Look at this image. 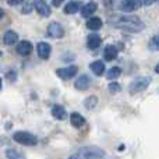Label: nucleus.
<instances>
[{"label": "nucleus", "mask_w": 159, "mask_h": 159, "mask_svg": "<svg viewBox=\"0 0 159 159\" xmlns=\"http://www.w3.org/2000/svg\"><path fill=\"white\" fill-rule=\"evenodd\" d=\"M109 24L115 28L129 31V32H138L144 30V22L141 21L140 17L130 16V14H115L109 17Z\"/></svg>", "instance_id": "f257e3e1"}, {"label": "nucleus", "mask_w": 159, "mask_h": 159, "mask_svg": "<svg viewBox=\"0 0 159 159\" xmlns=\"http://www.w3.org/2000/svg\"><path fill=\"white\" fill-rule=\"evenodd\" d=\"M13 140L16 143L21 144V145H36L38 144V138L35 137L34 134L28 131H17L14 133Z\"/></svg>", "instance_id": "f03ea898"}, {"label": "nucleus", "mask_w": 159, "mask_h": 159, "mask_svg": "<svg viewBox=\"0 0 159 159\" xmlns=\"http://www.w3.org/2000/svg\"><path fill=\"white\" fill-rule=\"evenodd\" d=\"M152 82V78L148 77V75H144V77H137L134 81L130 84L129 89L131 93H137V92H141L144 91L145 88H148V85Z\"/></svg>", "instance_id": "7ed1b4c3"}, {"label": "nucleus", "mask_w": 159, "mask_h": 159, "mask_svg": "<svg viewBox=\"0 0 159 159\" xmlns=\"http://www.w3.org/2000/svg\"><path fill=\"white\" fill-rule=\"evenodd\" d=\"M80 155H82V159H101L103 158L105 152L103 149L96 148V147H87V148L81 149Z\"/></svg>", "instance_id": "20e7f679"}, {"label": "nucleus", "mask_w": 159, "mask_h": 159, "mask_svg": "<svg viewBox=\"0 0 159 159\" xmlns=\"http://www.w3.org/2000/svg\"><path fill=\"white\" fill-rule=\"evenodd\" d=\"M78 71V67L77 66H69V67H63V69H59L56 71V74L59 75L61 80H70L73 78Z\"/></svg>", "instance_id": "39448f33"}, {"label": "nucleus", "mask_w": 159, "mask_h": 159, "mask_svg": "<svg viewBox=\"0 0 159 159\" xmlns=\"http://www.w3.org/2000/svg\"><path fill=\"white\" fill-rule=\"evenodd\" d=\"M48 35L52 38H61L64 35V30L59 22H50L48 25Z\"/></svg>", "instance_id": "423d86ee"}, {"label": "nucleus", "mask_w": 159, "mask_h": 159, "mask_svg": "<svg viewBox=\"0 0 159 159\" xmlns=\"http://www.w3.org/2000/svg\"><path fill=\"white\" fill-rule=\"evenodd\" d=\"M36 50H38L39 57L46 60V59H49V56H50L52 48H50V45L46 43V42H41V43H38V46H36Z\"/></svg>", "instance_id": "0eeeda50"}, {"label": "nucleus", "mask_w": 159, "mask_h": 159, "mask_svg": "<svg viewBox=\"0 0 159 159\" xmlns=\"http://www.w3.org/2000/svg\"><path fill=\"white\" fill-rule=\"evenodd\" d=\"M143 6V2H137V0H130V2H123L121 3V10L124 13H133V11L138 10Z\"/></svg>", "instance_id": "6e6552de"}, {"label": "nucleus", "mask_w": 159, "mask_h": 159, "mask_svg": "<svg viewBox=\"0 0 159 159\" xmlns=\"http://www.w3.org/2000/svg\"><path fill=\"white\" fill-rule=\"evenodd\" d=\"M101 43H102V39H101V36L99 35H96V34H89V35H88V38H87L88 49L95 50V49H98V48L101 46Z\"/></svg>", "instance_id": "1a4fd4ad"}, {"label": "nucleus", "mask_w": 159, "mask_h": 159, "mask_svg": "<svg viewBox=\"0 0 159 159\" xmlns=\"http://www.w3.org/2000/svg\"><path fill=\"white\" fill-rule=\"evenodd\" d=\"M32 52V43L28 41H21L17 46V53L21 56H28Z\"/></svg>", "instance_id": "9d476101"}, {"label": "nucleus", "mask_w": 159, "mask_h": 159, "mask_svg": "<svg viewBox=\"0 0 159 159\" xmlns=\"http://www.w3.org/2000/svg\"><path fill=\"white\" fill-rule=\"evenodd\" d=\"M34 6H35L36 11H38L42 17H49L50 13H52L49 4H48L46 2H35V3H34Z\"/></svg>", "instance_id": "9b49d317"}, {"label": "nucleus", "mask_w": 159, "mask_h": 159, "mask_svg": "<svg viewBox=\"0 0 159 159\" xmlns=\"http://www.w3.org/2000/svg\"><path fill=\"white\" fill-rule=\"evenodd\" d=\"M91 84V78L88 77L87 74L84 75H80V77L75 80V88H77L78 91H84V89H88V87H89Z\"/></svg>", "instance_id": "f8f14e48"}, {"label": "nucleus", "mask_w": 159, "mask_h": 159, "mask_svg": "<svg viewBox=\"0 0 159 159\" xmlns=\"http://www.w3.org/2000/svg\"><path fill=\"white\" fill-rule=\"evenodd\" d=\"M116 56H117V48L113 46V45H107V46L105 48V50H103L105 60L112 61V60H115L116 59Z\"/></svg>", "instance_id": "ddd939ff"}, {"label": "nucleus", "mask_w": 159, "mask_h": 159, "mask_svg": "<svg viewBox=\"0 0 159 159\" xmlns=\"http://www.w3.org/2000/svg\"><path fill=\"white\" fill-rule=\"evenodd\" d=\"M52 115L55 116L57 120H64V119L67 117V112L61 105H55V106L52 107Z\"/></svg>", "instance_id": "4468645a"}, {"label": "nucleus", "mask_w": 159, "mask_h": 159, "mask_svg": "<svg viewBox=\"0 0 159 159\" xmlns=\"http://www.w3.org/2000/svg\"><path fill=\"white\" fill-rule=\"evenodd\" d=\"M17 41H18V35H17V32H14V31H11V30L7 31V32L4 34V36H3L4 45H8V46L17 43Z\"/></svg>", "instance_id": "2eb2a0df"}, {"label": "nucleus", "mask_w": 159, "mask_h": 159, "mask_svg": "<svg viewBox=\"0 0 159 159\" xmlns=\"http://www.w3.org/2000/svg\"><path fill=\"white\" fill-rule=\"evenodd\" d=\"M87 28L89 31H98L102 28V20L99 17H91L87 21Z\"/></svg>", "instance_id": "dca6fc26"}, {"label": "nucleus", "mask_w": 159, "mask_h": 159, "mask_svg": "<svg viewBox=\"0 0 159 159\" xmlns=\"http://www.w3.org/2000/svg\"><path fill=\"white\" fill-rule=\"evenodd\" d=\"M96 8H98L96 3H93V2L87 3V4L82 7V10H81V16H82V17H91V16H92V14L96 11Z\"/></svg>", "instance_id": "f3484780"}, {"label": "nucleus", "mask_w": 159, "mask_h": 159, "mask_svg": "<svg viewBox=\"0 0 159 159\" xmlns=\"http://www.w3.org/2000/svg\"><path fill=\"white\" fill-rule=\"evenodd\" d=\"M89 67H91V70H92L93 74H96V75H102L103 71H105V64H103V61H101V60L92 61Z\"/></svg>", "instance_id": "a211bd4d"}, {"label": "nucleus", "mask_w": 159, "mask_h": 159, "mask_svg": "<svg viewBox=\"0 0 159 159\" xmlns=\"http://www.w3.org/2000/svg\"><path fill=\"white\" fill-rule=\"evenodd\" d=\"M70 121H71V126H74V127H82L85 124V119L80 113H71Z\"/></svg>", "instance_id": "6ab92c4d"}, {"label": "nucleus", "mask_w": 159, "mask_h": 159, "mask_svg": "<svg viewBox=\"0 0 159 159\" xmlns=\"http://www.w3.org/2000/svg\"><path fill=\"white\" fill-rule=\"evenodd\" d=\"M80 10V3L78 2H69L64 6V13L66 14H75Z\"/></svg>", "instance_id": "aec40b11"}, {"label": "nucleus", "mask_w": 159, "mask_h": 159, "mask_svg": "<svg viewBox=\"0 0 159 159\" xmlns=\"http://www.w3.org/2000/svg\"><path fill=\"white\" fill-rule=\"evenodd\" d=\"M84 105H85V107H87L88 110H93L96 107V105H98V98H96L95 95H91L89 98L85 99Z\"/></svg>", "instance_id": "412c9836"}, {"label": "nucleus", "mask_w": 159, "mask_h": 159, "mask_svg": "<svg viewBox=\"0 0 159 159\" xmlns=\"http://www.w3.org/2000/svg\"><path fill=\"white\" fill-rule=\"evenodd\" d=\"M6 157H7V159H27L24 155L20 154L16 149H7L6 151Z\"/></svg>", "instance_id": "4be33fe9"}, {"label": "nucleus", "mask_w": 159, "mask_h": 159, "mask_svg": "<svg viewBox=\"0 0 159 159\" xmlns=\"http://www.w3.org/2000/svg\"><path fill=\"white\" fill-rule=\"evenodd\" d=\"M120 74H121V70L119 69V67H113V69H110L109 71H107L106 77L109 80H116V78L120 77Z\"/></svg>", "instance_id": "5701e85b"}, {"label": "nucleus", "mask_w": 159, "mask_h": 159, "mask_svg": "<svg viewBox=\"0 0 159 159\" xmlns=\"http://www.w3.org/2000/svg\"><path fill=\"white\" fill-rule=\"evenodd\" d=\"M149 49L151 50H159V35L154 36V38L149 41Z\"/></svg>", "instance_id": "b1692460"}, {"label": "nucleus", "mask_w": 159, "mask_h": 159, "mask_svg": "<svg viewBox=\"0 0 159 159\" xmlns=\"http://www.w3.org/2000/svg\"><path fill=\"white\" fill-rule=\"evenodd\" d=\"M109 91L110 92H119L120 91V84H117V82H112V84H109Z\"/></svg>", "instance_id": "393cba45"}, {"label": "nucleus", "mask_w": 159, "mask_h": 159, "mask_svg": "<svg viewBox=\"0 0 159 159\" xmlns=\"http://www.w3.org/2000/svg\"><path fill=\"white\" fill-rule=\"evenodd\" d=\"M32 3H24V6H22V13L24 14H28L32 11Z\"/></svg>", "instance_id": "a878e982"}, {"label": "nucleus", "mask_w": 159, "mask_h": 159, "mask_svg": "<svg viewBox=\"0 0 159 159\" xmlns=\"http://www.w3.org/2000/svg\"><path fill=\"white\" fill-rule=\"evenodd\" d=\"M3 17H4V10H3V8H0V20H2Z\"/></svg>", "instance_id": "bb28decb"}, {"label": "nucleus", "mask_w": 159, "mask_h": 159, "mask_svg": "<svg viewBox=\"0 0 159 159\" xmlns=\"http://www.w3.org/2000/svg\"><path fill=\"white\" fill-rule=\"evenodd\" d=\"M21 2H8V4L10 6H16V4H20Z\"/></svg>", "instance_id": "cd10ccee"}, {"label": "nucleus", "mask_w": 159, "mask_h": 159, "mask_svg": "<svg viewBox=\"0 0 159 159\" xmlns=\"http://www.w3.org/2000/svg\"><path fill=\"white\" fill-rule=\"evenodd\" d=\"M52 4H53V6H56V7H57V6H60V4H61V2H53Z\"/></svg>", "instance_id": "c85d7f7f"}, {"label": "nucleus", "mask_w": 159, "mask_h": 159, "mask_svg": "<svg viewBox=\"0 0 159 159\" xmlns=\"http://www.w3.org/2000/svg\"><path fill=\"white\" fill-rule=\"evenodd\" d=\"M70 159H80V155H73V157H70Z\"/></svg>", "instance_id": "c756f323"}, {"label": "nucleus", "mask_w": 159, "mask_h": 159, "mask_svg": "<svg viewBox=\"0 0 159 159\" xmlns=\"http://www.w3.org/2000/svg\"><path fill=\"white\" fill-rule=\"evenodd\" d=\"M155 71H157V73H158V74H159V63H158V66H157V67H155Z\"/></svg>", "instance_id": "7c9ffc66"}, {"label": "nucleus", "mask_w": 159, "mask_h": 159, "mask_svg": "<svg viewBox=\"0 0 159 159\" xmlns=\"http://www.w3.org/2000/svg\"><path fill=\"white\" fill-rule=\"evenodd\" d=\"M0 89H2V80H0Z\"/></svg>", "instance_id": "2f4dec72"}, {"label": "nucleus", "mask_w": 159, "mask_h": 159, "mask_svg": "<svg viewBox=\"0 0 159 159\" xmlns=\"http://www.w3.org/2000/svg\"><path fill=\"white\" fill-rule=\"evenodd\" d=\"M0 57H2V50H0Z\"/></svg>", "instance_id": "473e14b6"}]
</instances>
